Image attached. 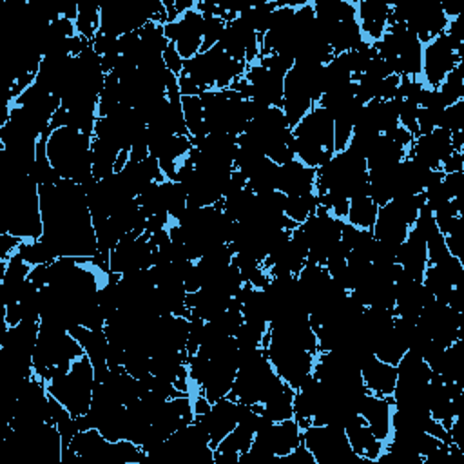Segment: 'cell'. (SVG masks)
Returning a JSON list of instances; mask_svg holds the SVG:
<instances>
[{
  "mask_svg": "<svg viewBox=\"0 0 464 464\" xmlns=\"http://www.w3.org/2000/svg\"><path fill=\"white\" fill-rule=\"evenodd\" d=\"M301 440L312 451L317 464H359L366 460L352 450L341 426L310 424L301 431Z\"/></svg>",
  "mask_w": 464,
  "mask_h": 464,
  "instance_id": "cell-11",
  "label": "cell"
},
{
  "mask_svg": "<svg viewBox=\"0 0 464 464\" xmlns=\"http://www.w3.org/2000/svg\"><path fill=\"white\" fill-rule=\"evenodd\" d=\"M94 384V366L89 355L83 353L71 364L67 373L47 381L45 388L49 395H53L71 411L72 417H80L91 408Z\"/></svg>",
  "mask_w": 464,
  "mask_h": 464,
  "instance_id": "cell-8",
  "label": "cell"
},
{
  "mask_svg": "<svg viewBox=\"0 0 464 464\" xmlns=\"http://www.w3.org/2000/svg\"><path fill=\"white\" fill-rule=\"evenodd\" d=\"M85 352L82 344L63 328L40 321L38 341L33 353V370L44 382L69 372L71 364Z\"/></svg>",
  "mask_w": 464,
  "mask_h": 464,
  "instance_id": "cell-4",
  "label": "cell"
},
{
  "mask_svg": "<svg viewBox=\"0 0 464 464\" xmlns=\"http://www.w3.org/2000/svg\"><path fill=\"white\" fill-rule=\"evenodd\" d=\"M408 152H410V149L401 145L390 134H379L373 143V149L370 150V154L366 158V167H368V170L395 167L408 156Z\"/></svg>",
  "mask_w": 464,
  "mask_h": 464,
  "instance_id": "cell-26",
  "label": "cell"
},
{
  "mask_svg": "<svg viewBox=\"0 0 464 464\" xmlns=\"http://www.w3.org/2000/svg\"><path fill=\"white\" fill-rule=\"evenodd\" d=\"M163 192H165V205H167V214L170 221H178L183 212L187 210V194L185 188L179 181L165 179L161 181Z\"/></svg>",
  "mask_w": 464,
  "mask_h": 464,
  "instance_id": "cell-37",
  "label": "cell"
},
{
  "mask_svg": "<svg viewBox=\"0 0 464 464\" xmlns=\"http://www.w3.org/2000/svg\"><path fill=\"white\" fill-rule=\"evenodd\" d=\"M207 134L239 136L252 121L250 98L232 89L203 91L199 94Z\"/></svg>",
  "mask_w": 464,
  "mask_h": 464,
  "instance_id": "cell-6",
  "label": "cell"
},
{
  "mask_svg": "<svg viewBox=\"0 0 464 464\" xmlns=\"http://www.w3.org/2000/svg\"><path fill=\"white\" fill-rule=\"evenodd\" d=\"M344 219L334 216L328 208L319 207L317 210L301 225L294 228V234L308 248L306 263L324 265L332 246L341 239Z\"/></svg>",
  "mask_w": 464,
  "mask_h": 464,
  "instance_id": "cell-9",
  "label": "cell"
},
{
  "mask_svg": "<svg viewBox=\"0 0 464 464\" xmlns=\"http://www.w3.org/2000/svg\"><path fill=\"white\" fill-rule=\"evenodd\" d=\"M160 7L161 2H121L100 5V31L114 38L140 31L147 22H150Z\"/></svg>",
  "mask_w": 464,
  "mask_h": 464,
  "instance_id": "cell-12",
  "label": "cell"
},
{
  "mask_svg": "<svg viewBox=\"0 0 464 464\" xmlns=\"http://www.w3.org/2000/svg\"><path fill=\"white\" fill-rule=\"evenodd\" d=\"M361 375L370 393L379 397H392L397 382V366L370 355L361 366Z\"/></svg>",
  "mask_w": 464,
  "mask_h": 464,
  "instance_id": "cell-23",
  "label": "cell"
},
{
  "mask_svg": "<svg viewBox=\"0 0 464 464\" xmlns=\"http://www.w3.org/2000/svg\"><path fill=\"white\" fill-rule=\"evenodd\" d=\"M276 190L283 192L285 196H301L315 192V169L306 167L295 158L279 165Z\"/></svg>",
  "mask_w": 464,
  "mask_h": 464,
  "instance_id": "cell-20",
  "label": "cell"
},
{
  "mask_svg": "<svg viewBox=\"0 0 464 464\" xmlns=\"http://www.w3.org/2000/svg\"><path fill=\"white\" fill-rule=\"evenodd\" d=\"M283 384L285 381L274 370L265 348L239 352V368L228 397L250 406L263 404Z\"/></svg>",
  "mask_w": 464,
  "mask_h": 464,
  "instance_id": "cell-3",
  "label": "cell"
},
{
  "mask_svg": "<svg viewBox=\"0 0 464 464\" xmlns=\"http://www.w3.org/2000/svg\"><path fill=\"white\" fill-rule=\"evenodd\" d=\"M395 263L401 265L406 276L415 281H422L424 270L428 268V250L426 239L411 227L406 239L397 246Z\"/></svg>",
  "mask_w": 464,
  "mask_h": 464,
  "instance_id": "cell-19",
  "label": "cell"
},
{
  "mask_svg": "<svg viewBox=\"0 0 464 464\" xmlns=\"http://www.w3.org/2000/svg\"><path fill=\"white\" fill-rule=\"evenodd\" d=\"M246 406L248 404L225 395V397L214 401L210 404L208 411L194 415L192 422L199 424L208 433L210 448L216 450V446L237 426Z\"/></svg>",
  "mask_w": 464,
  "mask_h": 464,
  "instance_id": "cell-14",
  "label": "cell"
},
{
  "mask_svg": "<svg viewBox=\"0 0 464 464\" xmlns=\"http://www.w3.org/2000/svg\"><path fill=\"white\" fill-rule=\"evenodd\" d=\"M355 7H357V20L361 24L362 36L370 45H373L386 33L388 18L392 14V5L386 2L362 0V2H355Z\"/></svg>",
  "mask_w": 464,
  "mask_h": 464,
  "instance_id": "cell-22",
  "label": "cell"
},
{
  "mask_svg": "<svg viewBox=\"0 0 464 464\" xmlns=\"http://www.w3.org/2000/svg\"><path fill=\"white\" fill-rule=\"evenodd\" d=\"M256 430L246 424V422H237V426L216 446V450H223V451H236V453H243L250 448L252 440H254Z\"/></svg>",
  "mask_w": 464,
  "mask_h": 464,
  "instance_id": "cell-38",
  "label": "cell"
},
{
  "mask_svg": "<svg viewBox=\"0 0 464 464\" xmlns=\"http://www.w3.org/2000/svg\"><path fill=\"white\" fill-rule=\"evenodd\" d=\"M154 263V246L150 245L149 234L129 232L123 236L109 256V272L125 274L130 270L150 268Z\"/></svg>",
  "mask_w": 464,
  "mask_h": 464,
  "instance_id": "cell-15",
  "label": "cell"
},
{
  "mask_svg": "<svg viewBox=\"0 0 464 464\" xmlns=\"http://www.w3.org/2000/svg\"><path fill=\"white\" fill-rule=\"evenodd\" d=\"M16 254L29 265H53L58 259V254L44 239H25L18 245Z\"/></svg>",
  "mask_w": 464,
  "mask_h": 464,
  "instance_id": "cell-32",
  "label": "cell"
},
{
  "mask_svg": "<svg viewBox=\"0 0 464 464\" xmlns=\"http://www.w3.org/2000/svg\"><path fill=\"white\" fill-rule=\"evenodd\" d=\"M440 170L444 172V174H448V172H457V170H464V156H462V152H453L442 165H440Z\"/></svg>",
  "mask_w": 464,
  "mask_h": 464,
  "instance_id": "cell-44",
  "label": "cell"
},
{
  "mask_svg": "<svg viewBox=\"0 0 464 464\" xmlns=\"http://www.w3.org/2000/svg\"><path fill=\"white\" fill-rule=\"evenodd\" d=\"M437 91L442 96V102L446 107L457 103L459 100H464V65H462V62L446 74V78L437 87Z\"/></svg>",
  "mask_w": 464,
  "mask_h": 464,
  "instance_id": "cell-36",
  "label": "cell"
},
{
  "mask_svg": "<svg viewBox=\"0 0 464 464\" xmlns=\"http://www.w3.org/2000/svg\"><path fill=\"white\" fill-rule=\"evenodd\" d=\"M74 25H76V34L92 42V38L100 31V5L92 2H80Z\"/></svg>",
  "mask_w": 464,
  "mask_h": 464,
  "instance_id": "cell-34",
  "label": "cell"
},
{
  "mask_svg": "<svg viewBox=\"0 0 464 464\" xmlns=\"http://www.w3.org/2000/svg\"><path fill=\"white\" fill-rule=\"evenodd\" d=\"M163 62H165V67L170 72H174L176 76H179L183 72V62L185 60L179 56V53H178V49H176V45L172 42L163 51Z\"/></svg>",
  "mask_w": 464,
  "mask_h": 464,
  "instance_id": "cell-42",
  "label": "cell"
},
{
  "mask_svg": "<svg viewBox=\"0 0 464 464\" xmlns=\"http://www.w3.org/2000/svg\"><path fill=\"white\" fill-rule=\"evenodd\" d=\"M437 127L446 129L448 132H457V130H464V100H459L453 105H448L440 118Z\"/></svg>",
  "mask_w": 464,
  "mask_h": 464,
  "instance_id": "cell-39",
  "label": "cell"
},
{
  "mask_svg": "<svg viewBox=\"0 0 464 464\" xmlns=\"http://www.w3.org/2000/svg\"><path fill=\"white\" fill-rule=\"evenodd\" d=\"M92 136L71 127H58L47 136V158L60 178L72 179L80 187L92 181Z\"/></svg>",
  "mask_w": 464,
  "mask_h": 464,
  "instance_id": "cell-2",
  "label": "cell"
},
{
  "mask_svg": "<svg viewBox=\"0 0 464 464\" xmlns=\"http://www.w3.org/2000/svg\"><path fill=\"white\" fill-rule=\"evenodd\" d=\"M178 85H179L181 96H199V94H201L199 87H198L185 72H181V74L178 76Z\"/></svg>",
  "mask_w": 464,
  "mask_h": 464,
  "instance_id": "cell-43",
  "label": "cell"
},
{
  "mask_svg": "<svg viewBox=\"0 0 464 464\" xmlns=\"http://www.w3.org/2000/svg\"><path fill=\"white\" fill-rule=\"evenodd\" d=\"M294 395L295 390L290 384H283L270 399L261 404V411L272 420L281 422L294 417Z\"/></svg>",
  "mask_w": 464,
  "mask_h": 464,
  "instance_id": "cell-28",
  "label": "cell"
},
{
  "mask_svg": "<svg viewBox=\"0 0 464 464\" xmlns=\"http://www.w3.org/2000/svg\"><path fill=\"white\" fill-rule=\"evenodd\" d=\"M243 76L248 82V98L263 102L268 107L283 105V76L265 69L259 62L246 65Z\"/></svg>",
  "mask_w": 464,
  "mask_h": 464,
  "instance_id": "cell-18",
  "label": "cell"
},
{
  "mask_svg": "<svg viewBox=\"0 0 464 464\" xmlns=\"http://www.w3.org/2000/svg\"><path fill=\"white\" fill-rule=\"evenodd\" d=\"M38 330L40 321H20L18 324L5 326L2 334V357L18 382L34 375L33 353L38 341Z\"/></svg>",
  "mask_w": 464,
  "mask_h": 464,
  "instance_id": "cell-10",
  "label": "cell"
},
{
  "mask_svg": "<svg viewBox=\"0 0 464 464\" xmlns=\"http://www.w3.org/2000/svg\"><path fill=\"white\" fill-rule=\"evenodd\" d=\"M344 431H346V437H348V442H350L352 450L359 457H362L366 460H372V462H375L379 459V455L384 450V442H381L372 433V430L368 428V424L364 422L361 413L350 420V424L344 428Z\"/></svg>",
  "mask_w": 464,
  "mask_h": 464,
  "instance_id": "cell-25",
  "label": "cell"
},
{
  "mask_svg": "<svg viewBox=\"0 0 464 464\" xmlns=\"http://www.w3.org/2000/svg\"><path fill=\"white\" fill-rule=\"evenodd\" d=\"M42 212V237L56 254L94 257L98 252L92 216L85 194L72 179H60L38 187Z\"/></svg>",
  "mask_w": 464,
  "mask_h": 464,
  "instance_id": "cell-1",
  "label": "cell"
},
{
  "mask_svg": "<svg viewBox=\"0 0 464 464\" xmlns=\"http://www.w3.org/2000/svg\"><path fill=\"white\" fill-rule=\"evenodd\" d=\"M462 62V47H457L446 31L422 47V78L428 89H437L446 74Z\"/></svg>",
  "mask_w": 464,
  "mask_h": 464,
  "instance_id": "cell-13",
  "label": "cell"
},
{
  "mask_svg": "<svg viewBox=\"0 0 464 464\" xmlns=\"http://www.w3.org/2000/svg\"><path fill=\"white\" fill-rule=\"evenodd\" d=\"M120 149L102 138L92 136L91 143V156H92V178L94 179H103L111 176L116 169V161L120 156Z\"/></svg>",
  "mask_w": 464,
  "mask_h": 464,
  "instance_id": "cell-27",
  "label": "cell"
},
{
  "mask_svg": "<svg viewBox=\"0 0 464 464\" xmlns=\"http://www.w3.org/2000/svg\"><path fill=\"white\" fill-rule=\"evenodd\" d=\"M203 44H201V51H207L214 45H218L223 29H225V20H221L216 14H203Z\"/></svg>",
  "mask_w": 464,
  "mask_h": 464,
  "instance_id": "cell-40",
  "label": "cell"
},
{
  "mask_svg": "<svg viewBox=\"0 0 464 464\" xmlns=\"http://www.w3.org/2000/svg\"><path fill=\"white\" fill-rule=\"evenodd\" d=\"M442 185H444L450 198H460L462 188H464V170L444 174Z\"/></svg>",
  "mask_w": 464,
  "mask_h": 464,
  "instance_id": "cell-41",
  "label": "cell"
},
{
  "mask_svg": "<svg viewBox=\"0 0 464 464\" xmlns=\"http://www.w3.org/2000/svg\"><path fill=\"white\" fill-rule=\"evenodd\" d=\"M277 174H279V165L274 163L272 160L265 158L248 176H246V187L254 194H263L276 190L277 187Z\"/></svg>",
  "mask_w": 464,
  "mask_h": 464,
  "instance_id": "cell-30",
  "label": "cell"
},
{
  "mask_svg": "<svg viewBox=\"0 0 464 464\" xmlns=\"http://www.w3.org/2000/svg\"><path fill=\"white\" fill-rule=\"evenodd\" d=\"M377 205L372 201L370 196H361V198H353L348 203V214H346V221L353 227L359 228H366L372 230L375 218H377Z\"/></svg>",
  "mask_w": 464,
  "mask_h": 464,
  "instance_id": "cell-31",
  "label": "cell"
},
{
  "mask_svg": "<svg viewBox=\"0 0 464 464\" xmlns=\"http://www.w3.org/2000/svg\"><path fill=\"white\" fill-rule=\"evenodd\" d=\"M203 14L192 7L183 13L176 22H167L163 33L172 42L183 60H190L201 51L203 44Z\"/></svg>",
  "mask_w": 464,
  "mask_h": 464,
  "instance_id": "cell-16",
  "label": "cell"
},
{
  "mask_svg": "<svg viewBox=\"0 0 464 464\" xmlns=\"http://www.w3.org/2000/svg\"><path fill=\"white\" fill-rule=\"evenodd\" d=\"M261 34H256L239 18H234L225 24L223 34L218 44L230 58L239 63L250 65L257 62L261 54Z\"/></svg>",
  "mask_w": 464,
  "mask_h": 464,
  "instance_id": "cell-17",
  "label": "cell"
},
{
  "mask_svg": "<svg viewBox=\"0 0 464 464\" xmlns=\"http://www.w3.org/2000/svg\"><path fill=\"white\" fill-rule=\"evenodd\" d=\"M317 210V196L315 192L301 194V196H286L285 201V214L295 225L306 221Z\"/></svg>",
  "mask_w": 464,
  "mask_h": 464,
  "instance_id": "cell-35",
  "label": "cell"
},
{
  "mask_svg": "<svg viewBox=\"0 0 464 464\" xmlns=\"http://www.w3.org/2000/svg\"><path fill=\"white\" fill-rule=\"evenodd\" d=\"M295 160L306 167L319 169L335 154L334 118L321 105H314L294 127Z\"/></svg>",
  "mask_w": 464,
  "mask_h": 464,
  "instance_id": "cell-5",
  "label": "cell"
},
{
  "mask_svg": "<svg viewBox=\"0 0 464 464\" xmlns=\"http://www.w3.org/2000/svg\"><path fill=\"white\" fill-rule=\"evenodd\" d=\"M392 397H379L368 392L359 410L372 433L384 444L392 435Z\"/></svg>",
  "mask_w": 464,
  "mask_h": 464,
  "instance_id": "cell-21",
  "label": "cell"
},
{
  "mask_svg": "<svg viewBox=\"0 0 464 464\" xmlns=\"http://www.w3.org/2000/svg\"><path fill=\"white\" fill-rule=\"evenodd\" d=\"M277 9V2H261V4H250L246 5L237 18L248 27L252 29L256 34H265L274 20V13Z\"/></svg>",
  "mask_w": 464,
  "mask_h": 464,
  "instance_id": "cell-29",
  "label": "cell"
},
{
  "mask_svg": "<svg viewBox=\"0 0 464 464\" xmlns=\"http://www.w3.org/2000/svg\"><path fill=\"white\" fill-rule=\"evenodd\" d=\"M29 270H31V266L16 252L9 259L2 261L0 290H2L4 306H11V304L18 303L20 294L29 279Z\"/></svg>",
  "mask_w": 464,
  "mask_h": 464,
  "instance_id": "cell-24",
  "label": "cell"
},
{
  "mask_svg": "<svg viewBox=\"0 0 464 464\" xmlns=\"http://www.w3.org/2000/svg\"><path fill=\"white\" fill-rule=\"evenodd\" d=\"M246 71L245 63L230 58L219 44L199 51L190 60L183 62V72L199 87V91H221L228 89L230 83L241 78Z\"/></svg>",
  "mask_w": 464,
  "mask_h": 464,
  "instance_id": "cell-7",
  "label": "cell"
},
{
  "mask_svg": "<svg viewBox=\"0 0 464 464\" xmlns=\"http://www.w3.org/2000/svg\"><path fill=\"white\" fill-rule=\"evenodd\" d=\"M181 109L185 125L190 140H199L207 134L205 120H203V105L199 96H181Z\"/></svg>",
  "mask_w": 464,
  "mask_h": 464,
  "instance_id": "cell-33",
  "label": "cell"
}]
</instances>
